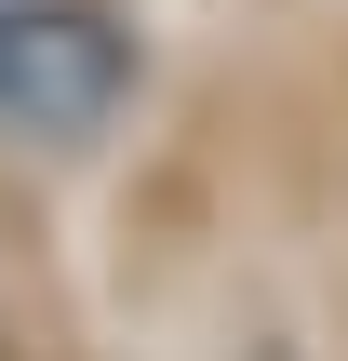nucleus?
<instances>
[{"label":"nucleus","instance_id":"1","mask_svg":"<svg viewBox=\"0 0 348 361\" xmlns=\"http://www.w3.org/2000/svg\"><path fill=\"white\" fill-rule=\"evenodd\" d=\"M121 27H94L80 0H0V121L13 134H94L121 107Z\"/></svg>","mask_w":348,"mask_h":361}]
</instances>
